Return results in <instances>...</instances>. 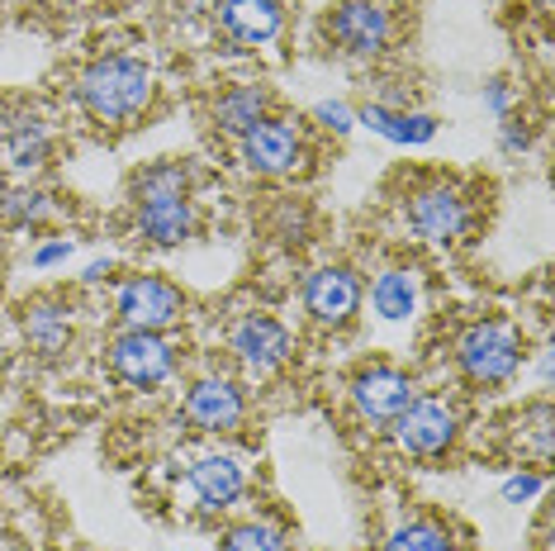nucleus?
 Masks as SVG:
<instances>
[{
  "mask_svg": "<svg viewBox=\"0 0 555 551\" xmlns=\"http://www.w3.org/2000/svg\"><path fill=\"white\" fill-rule=\"evenodd\" d=\"M389 437L403 457H418V461H437L456 447L461 437V409L447 405L437 395H413L403 413L389 423Z\"/></svg>",
  "mask_w": 555,
  "mask_h": 551,
  "instance_id": "39448f33",
  "label": "nucleus"
},
{
  "mask_svg": "<svg viewBox=\"0 0 555 551\" xmlns=\"http://www.w3.org/2000/svg\"><path fill=\"white\" fill-rule=\"evenodd\" d=\"M357 124H365L371 133L389 138V143H403V148H418V143H433L437 138V115L427 110H395V105H365L357 110Z\"/></svg>",
  "mask_w": 555,
  "mask_h": 551,
  "instance_id": "6ab92c4d",
  "label": "nucleus"
},
{
  "mask_svg": "<svg viewBox=\"0 0 555 551\" xmlns=\"http://www.w3.org/2000/svg\"><path fill=\"white\" fill-rule=\"evenodd\" d=\"M109 271H115V261H109V257H95V261H91V267H86L81 276H86V281H91V285H95V281H105V276H109Z\"/></svg>",
  "mask_w": 555,
  "mask_h": 551,
  "instance_id": "2f4dec72",
  "label": "nucleus"
},
{
  "mask_svg": "<svg viewBox=\"0 0 555 551\" xmlns=\"http://www.w3.org/2000/svg\"><path fill=\"white\" fill-rule=\"evenodd\" d=\"M53 124H48L39 110H15L5 124V148H0V162L20 177H34L53 162Z\"/></svg>",
  "mask_w": 555,
  "mask_h": 551,
  "instance_id": "dca6fc26",
  "label": "nucleus"
},
{
  "mask_svg": "<svg viewBox=\"0 0 555 551\" xmlns=\"http://www.w3.org/2000/svg\"><path fill=\"white\" fill-rule=\"evenodd\" d=\"M185 490H191L199 513H223L247 495V466L233 452H205L185 471Z\"/></svg>",
  "mask_w": 555,
  "mask_h": 551,
  "instance_id": "4468645a",
  "label": "nucleus"
},
{
  "mask_svg": "<svg viewBox=\"0 0 555 551\" xmlns=\"http://www.w3.org/2000/svg\"><path fill=\"white\" fill-rule=\"evenodd\" d=\"M385 551H456V537L437 518H409L385 537Z\"/></svg>",
  "mask_w": 555,
  "mask_h": 551,
  "instance_id": "5701e85b",
  "label": "nucleus"
},
{
  "mask_svg": "<svg viewBox=\"0 0 555 551\" xmlns=\"http://www.w3.org/2000/svg\"><path fill=\"white\" fill-rule=\"evenodd\" d=\"M532 148V129H527L522 119H499V153H508V157H517V153H527Z\"/></svg>",
  "mask_w": 555,
  "mask_h": 551,
  "instance_id": "c756f323",
  "label": "nucleus"
},
{
  "mask_svg": "<svg viewBox=\"0 0 555 551\" xmlns=\"http://www.w3.org/2000/svg\"><path fill=\"white\" fill-rule=\"evenodd\" d=\"M219 551H289V533L275 518H247L223 533Z\"/></svg>",
  "mask_w": 555,
  "mask_h": 551,
  "instance_id": "b1692460",
  "label": "nucleus"
},
{
  "mask_svg": "<svg viewBox=\"0 0 555 551\" xmlns=\"http://www.w3.org/2000/svg\"><path fill=\"white\" fill-rule=\"evenodd\" d=\"M157 77L143 57L129 53H105L77 77V105L81 115L100 129H129L153 110Z\"/></svg>",
  "mask_w": 555,
  "mask_h": 551,
  "instance_id": "f257e3e1",
  "label": "nucleus"
},
{
  "mask_svg": "<svg viewBox=\"0 0 555 551\" xmlns=\"http://www.w3.org/2000/svg\"><path fill=\"white\" fill-rule=\"evenodd\" d=\"M485 110H489L494 119H508V115H513V86L503 81V77L485 81Z\"/></svg>",
  "mask_w": 555,
  "mask_h": 551,
  "instance_id": "7c9ffc66",
  "label": "nucleus"
},
{
  "mask_svg": "<svg viewBox=\"0 0 555 551\" xmlns=\"http://www.w3.org/2000/svg\"><path fill=\"white\" fill-rule=\"evenodd\" d=\"M105 357H109V371H115L124 385H133V390H153V385L171 381V371H176V343L167 333L124 329L115 343H109Z\"/></svg>",
  "mask_w": 555,
  "mask_h": 551,
  "instance_id": "9b49d317",
  "label": "nucleus"
},
{
  "mask_svg": "<svg viewBox=\"0 0 555 551\" xmlns=\"http://www.w3.org/2000/svg\"><path fill=\"white\" fill-rule=\"evenodd\" d=\"M20 329H24V343L43 361L62 357L72 347V333H77V323H72V299H62V295L29 299V305L20 309Z\"/></svg>",
  "mask_w": 555,
  "mask_h": 551,
  "instance_id": "f3484780",
  "label": "nucleus"
},
{
  "mask_svg": "<svg viewBox=\"0 0 555 551\" xmlns=\"http://www.w3.org/2000/svg\"><path fill=\"white\" fill-rule=\"evenodd\" d=\"M57 215V200L39 185H10V200L0 209V229H43Z\"/></svg>",
  "mask_w": 555,
  "mask_h": 551,
  "instance_id": "412c9836",
  "label": "nucleus"
},
{
  "mask_svg": "<svg viewBox=\"0 0 555 551\" xmlns=\"http://www.w3.org/2000/svg\"><path fill=\"white\" fill-rule=\"evenodd\" d=\"M323 39L347 62H375L395 43V15L380 0H337L323 15Z\"/></svg>",
  "mask_w": 555,
  "mask_h": 551,
  "instance_id": "20e7f679",
  "label": "nucleus"
},
{
  "mask_svg": "<svg viewBox=\"0 0 555 551\" xmlns=\"http://www.w3.org/2000/svg\"><path fill=\"white\" fill-rule=\"evenodd\" d=\"M5 200H10V181H5V171H0V209H5Z\"/></svg>",
  "mask_w": 555,
  "mask_h": 551,
  "instance_id": "72a5a7b5",
  "label": "nucleus"
},
{
  "mask_svg": "<svg viewBox=\"0 0 555 551\" xmlns=\"http://www.w3.org/2000/svg\"><path fill=\"white\" fill-rule=\"evenodd\" d=\"M143 195H191V167L176 157L147 162V167L133 171V181H129V200H143Z\"/></svg>",
  "mask_w": 555,
  "mask_h": 551,
  "instance_id": "4be33fe9",
  "label": "nucleus"
},
{
  "mask_svg": "<svg viewBox=\"0 0 555 551\" xmlns=\"http://www.w3.org/2000/svg\"><path fill=\"white\" fill-rule=\"evenodd\" d=\"M237 162H243L251 177L281 181V177H295V171H305L309 148H305V133H299L289 119L267 115L261 124H251V129L237 138Z\"/></svg>",
  "mask_w": 555,
  "mask_h": 551,
  "instance_id": "423d86ee",
  "label": "nucleus"
},
{
  "mask_svg": "<svg viewBox=\"0 0 555 551\" xmlns=\"http://www.w3.org/2000/svg\"><path fill=\"white\" fill-rule=\"evenodd\" d=\"M413 395H418L413 375L399 371V367H389V361L361 367L347 381V399H351V409H357V419L365 423V428H389Z\"/></svg>",
  "mask_w": 555,
  "mask_h": 551,
  "instance_id": "1a4fd4ad",
  "label": "nucleus"
},
{
  "mask_svg": "<svg viewBox=\"0 0 555 551\" xmlns=\"http://www.w3.org/2000/svg\"><path fill=\"white\" fill-rule=\"evenodd\" d=\"M133 229L147 247H185L199 233V209L191 195H143L133 200Z\"/></svg>",
  "mask_w": 555,
  "mask_h": 551,
  "instance_id": "ddd939ff",
  "label": "nucleus"
},
{
  "mask_svg": "<svg viewBox=\"0 0 555 551\" xmlns=\"http://www.w3.org/2000/svg\"><path fill=\"white\" fill-rule=\"evenodd\" d=\"M5 124H10V110L0 105V148H5Z\"/></svg>",
  "mask_w": 555,
  "mask_h": 551,
  "instance_id": "473e14b6",
  "label": "nucleus"
},
{
  "mask_svg": "<svg viewBox=\"0 0 555 551\" xmlns=\"http://www.w3.org/2000/svg\"><path fill=\"white\" fill-rule=\"evenodd\" d=\"M313 119L337 138H347L351 129H357V110H351L347 100H319V105H313Z\"/></svg>",
  "mask_w": 555,
  "mask_h": 551,
  "instance_id": "bb28decb",
  "label": "nucleus"
},
{
  "mask_svg": "<svg viewBox=\"0 0 555 551\" xmlns=\"http://www.w3.org/2000/svg\"><path fill=\"white\" fill-rule=\"evenodd\" d=\"M527 343L508 319H475L470 329H461L456 337V367L479 390H499L522 371Z\"/></svg>",
  "mask_w": 555,
  "mask_h": 551,
  "instance_id": "f03ea898",
  "label": "nucleus"
},
{
  "mask_svg": "<svg viewBox=\"0 0 555 551\" xmlns=\"http://www.w3.org/2000/svg\"><path fill=\"white\" fill-rule=\"evenodd\" d=\"M551 437H555V413L546 399H541V405L517 423V447H522V457H532L537 466H551Z\"/></svg>",
  "mask_w": 555,
  "mask_h": 551,
  "instance_id": "393cba45",
  "label": "nucleus"
},
{
  "mask_svg": "<svg viewBox=\"0 0 555 551\" xmlns=\"http://www.w3.org/2000/svg\"><path fill=\"white\" fill-rule=\"evenodd\" d=\"M267 229H271L275 243L299 247V243H309V233H313V215H309L305 200H275V209H271Z\"/></svg>",
  "mask_w": 555,
  "mask_h": 551,
  "instance_id": "a878e982",
  "label": "nucleus"
},
{
  "mask_svg": "<svg viewBox=\"0 0 555 551\" xmlns=\"http://www.w3.org/2000/svg\"><path fill=\"white\" fill-rule=\"evenodd\" d=\"M267 115H271V91L261 81L223 86V91L209 100V124L229 138H243L251 124H261Z\"/></svg>",
  "mask_w": 555,
  "mask_h": 551,
  "instance_id": "a211bd4d",
  "label": "nucleus"
},
{
  "mask_svg": "<svg viewBox=\"0 0 555 551\" xmlns=\"http://www.w3.org/2000/svg\"><path fill=\"white\" fill-rule=\"evenodd\" d=\"M72 253H77V243H72V238H48V243H39L29 253V267L34 271H48V267H57V261H67Z\"/></svg>",
  "mask_w": 555,
  "mask_h": 551,
  "instance_id": "c85d7f7f",
  "label": "nucleus"
},
{
  "mask_svg": "<svg viewBox=\"0 0 555 551\" xmlns=\"http://www.w3.org/2000/svg\"><path fill=\"white\" fill-rule=\"evenodd\" d=\"M229 353L237 357V367L247 375L267 381V375H275L295 357V333L271 315H243V319H233V329H229Z\"/></svg>",
  "mask_w": 555,
  "mask_h": 551,
  "instance_id": "9d476101",
  "label": "nucleus"
},
{
  "mask_svg": "<svg viewBox=\"0 0 555 551\" xmlns=\"http://www.w3.org/2000/svg\"><path fill=\"white\" fill-rule=\"evenodd\" d=\"M546 490V475L541 471H513L508 480H503V504H527V499H537Z\"/></svg>",
  "mask_w": 555,
  "mask_h": 551,
  "instance_id": "cd10ccee",
  "label": "nucleus"
},
{
  "mask_svg": "<svg viewBox=\"0 0 555 551\" xmlns=\"http://www.w3.org/2000/svg\"><path fill=\"white\" fill-rule=\"evenodd\" d=\"M115 315L124 329L138 333H167L185 315L181 285H171L167 276H124L115 291Z\"/></svg>",
  "mask_w": 555,
  "mask_h": 551,
  "instance_id": "0eeeda50",
  "label": "nucleus"
},
{
  "mask_svg": "<svg viewBox=\"0 0 555 551\" xmlns=\"http://www.w3.org/2000/svg\"><path fill=\"white\" fill-rule=\"evenodd\" d=\"M371 309L389 323L413 319V309H418V271L413 267H385L371 281Z\"/></svg>",
  "mask_w": 555,
  "mask_h": 551,
  "instance_id": "aec40b11",
  "label": "nucleus"
},
{
  "mask_svg": "<svg viewBox=\"0 0 555 551\" xmlns=\"http://www.w3.org/2000/svg\"><path fill=\"white\" fill-rule=\"evenodd\" d=\"M403 223L433 247H451L461 238H470L475 229V200L461 191L456 181L433 177L418 181L409 195H403Z\"/></svg>",
  "mask_w": 555,
  "mask_h": 551,
  "instance_id": "7ed1b4c3",
  "label": "nucleus"
},
{
  "mask_svg": "<svg viewBox=\"0 0 555 551\" xmlns=\"http://www.w3.org/2000/svg\"><path fill=\"white\" fill-rule=\"evenodd\" d=\"M0 480H5V466H0Z\"/></svg>",
  "mask_w": 555,
  "mask_h": 551,
  "instance_id": "f704fd0d",
  "label": "nucleus"
},
{
  "mask_svg": "<svg viewBox=\"0 0 555 551\" xmlns=\"http://www.w3.org/2000/svg\"><path fill=\"white\" fill-rule=\"evenodd\" d=\"M214 24L233 48H267L285 34V0H219Z\"/></svg>",
  "mask_w": 555,
  "mask_h": 551,
  "instance_id": "2eb2a0df",
  "label": "nucleus"
},
{
  "mask_svg": "<svg viewBox=\"0 0 555 551\" xmlns=\"http://www.w3.org/2000/svg\"><path fill=\"white\" fill-rule=\"evenodd\" d=\"M361 276L343 267V261H327V267L309 271L305 285H299V305H305L309 323H319V329H347L351 319L361 315Z\"/></svg>",
  "mask_w": 555,
  "mask_h": 551,
  "instance_id": "6e6552de",
  "label": "nucleus"
},
{
  "mask_svg": "<svg viewBox=\"0 0 555 551\" xmlns=\"http://www.w3.org/2000/svg\"><path fill=\"white\" fill-rule=\"evenodd\" d=\"M181 413L195 433L223 437V433H237L247 423V395L233 375L209 371V375H199V381H191V390L181 399Z\"/></svg>",
  "mask_w": 555,
  "mask_h": 551,
  "instance_id": "f8f14e48",
  "label": "nucleus"
}]
</instances>
